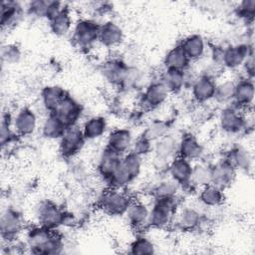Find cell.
Wrapping results in <instances>:
<instances>
[{"label":"cell","instance_id":"8fae6325","mask_svg":"<svg viewBox=\"0 0 255 255\" xmlns=\"http://www.w3.org/2000/svg\"><path fill=\"white\" fill-rule=\"evenodd\" d=\"M129 66L120 58L107 60L101 68V73L105 81L114 87H123L128 76Z\"/></svg>","mask_w":255,"mask_h":255},{"label":"cell","instance_id":"cb8c5ba5","mask_svg":"<svg viewBox=\"0 0 255 255\" xmlns=\"http://www.w3.org/2000/svg\"><path fill=\"white\" fill-rule=\"evenodd\" d=\"M24 8L19 2L6 0L1 4L0 24L2 29H9L17 25L24 16Z\"/></svg>","mask_w":255,"mask_h":255},{"label":"cell","instance_id":"f546056e","mask_svg":"<svg viewBox=\"0 0 255 255\" xmlns=\"http://www.w3.org/2000/svg\"><path fill=\"white\" fill-rule=\"evenodd\" d=\"M189 66L190 61L179 44L167 51L163 58V67L166 70L186 71Z\"/></svg>","mask_w":255,"mask_h":255},{"label":"cell","instance_id":"5bb4252c","mask_svg":"<svg viewBox=\"0 0 255 255\" xmlns=\"http://www.w3.org/2000/svg\"><path fill=\"white\" fill-rule=\"evenodd\" d=\"M178 141L179 137H176L170 133L154 141L152 149V152L154 153V159L167 165L170 160L177 156Z\"/></svg>","mask_w":255,"mask_h":255},{"label":"cell","instance_id":"b9f144b4","mask_svg":"<svg viewBox=\"0 0 255 255\" xmlns=\"http://www.w3.org/2000/svg\"><path fill=\"white\" fill-rule=\"evenodd\" d=\"M12 120L13 117L10 114H8L7 116H3L2 118L0 129V139L2 147H5V145L11 143L14 138V135H16V132L12 128Z\"/></svg>","mask_w":255,"mask_h":255},{"label":"cell","instance_id":"6da1fadb","mask_svg":"<svg viewBox=\"0 0 255 255\" xmlns=\"http://www.w3.org/2000/svg\"><path fill=\"white\" fill-rule=\"evenodd\" d=\"M25 244L30 253L41 255L61 254L64 251V240L56 230L42 225H35L26 231Z\"/></svg>","mask_w":255,"mask_h":255},{"label":"cell","instance_id":"ffe728a7","mask_svg":"<svg viewBox=\"0 0 255 255\" xmlns=\"http://www.w3.org/2000/svg\"><path fill=\"white\" fill-rule=\"evenodd\" d=\"M236 173L237 169L224 157L212 165V184L224 190L234 182Z\"/></svg>","mask_w":255,"mask_h":255},{"label":"cell","instance_id":"f6af8a7d","mask_svg":"<svg viewBox=\"0 0 255 255\" xmlns=\"http://www.w3.org/2000/svg\"><path fill=\"white\" fill-rule=\"evenodd\" d=\"M237 15L246 20H253L255 16V0H243L236 7Z\"/></svg>","mask_w":255,"mask_h":255},{"label":"cell","instance_id":"d590c367","mask_svg":"<svg viewBox=\"0 0 255 255\" xmlns=\"http://www.w3.org/2000/svg\"><path fill=\"white\" fill-rule=\"evenodd\" d=\"M128 253L132 255H151L155 253V245L148 237L140 235L130 242Z\"/></svg>","mask_w":255,"mask_h":255},{"label":"cell","instance_id":"e575fe53","mask_svg":"<svg viewBox=\"0 0 255 255\" xmlns=\"http://www.w3.org/2000/svg\"><path fill=\"white\" fill-rule=\"evenodd\" d=\"M212 183V165L205 162L193 164L190 178V185L197 188L204 187Z\"/></svg>","mask_w":255,"mask_h":255},{"label":"cell","instance_id":"7dc6e473","mask_svg":"<svg viewBox=\"0 0 255 255\" xmlns=\"http://www.w3.org/2000/svg\"><path fill=\"white\" fill-rule=\"evenodd\" d=\"M71 173L73 175V177L77 180H83L84 178H86V168L85 166L81 163V162H75L72 167H71Z\"/></svg>","mask_w":255,"mask_h":255},{"label":"cell","instance_id":"3957f363","mask_svg":"<svg viewBox=\"0 0 255 255\" xmlns=\"http://www.w3.org/2000/svg\"><path fill=\"white\" fill-rule=\"evenodd\" d=\"M100 24L91 18H81L71 32L73 44L82 51H89L99 43Z\"/></svg>","mask_w":255,"mask_h":255},{"label":"cell","instance_id":"9a60e30c","mask_svg":"<svg viewBox=\"0 0 255 255\" xmlns=\"http://www.w3.org/2000/svg\"><path fill=\"white\" fill-rule=\"evenodd\" d=\"M215 89V79L206 74L198 76L190 87L192 99L197 104H205L213 100Z\"/></svg>","mask_w":255,"mask_h":255},{"label":"cell","instance_id":"83f0119b","mask_svg":"<svg viewBox=\"0 0 255 255\" xmlns=\"http://www.w3.org/2000/svg\"><path fill=\"white\" fill-rule=\"evenodd\" d=\"M74 22L71 10L66 5L58 15L49 21V28L51 32L58 37L67 36L72 32Z\"/></svg>","mask_w":255,"mask_h":255},{"label":"cell","instance_id":"7402d4cb","mask_svg":"<svg viewBox=\"0 0 255 255\" xmlns=\"http://www.w3.org/2000/svg\"><path fill=\"white\" fill-rule=\"evenodd\" d=\"M133 138L128 128H119L113 129L107 137V145L114 151L124 155L131 148Z\"/></svg>","mask_w":255,"mask_h":255},{"label":"cell","instance_id":"603a6c76","mask_svg":"<svg viewBox=\"0 0 255 255\" xmlns=\"http://www.w3.org/2000/svg\"><path fill=\"white\" fill-rule=\"evenodd\" d=\"M125 215L131 227L135 229H141L147 227L149 207L143 201L132 199Z\"/></svg>","mask_w":255,"mask_h":255},{"label":"cell","instance_id":"d6a6232c","mask_svg":"<svg viewBox=\"0 0 255 255\" xmlns=\"http://www.w3.org/2000/svg\"><path fill=\"white\" fill-rule=\"evenodd\" d=\"M158 81L169 93H178L185 87V71L164 69Z\"/></svg>","mask_w":255,"mask_h":255},{"label":"cell","instance_id":"1f68e13d","mask_svg":"<svg viewBox=\"0 0 255 255\" xmlns=\"http://www.w3.org/2000/svg\"><path fill=\"white\" fill-rule=\"evenodd\" d=\"M199 189L198 200L204 207L215 208L223 203L224 193L220 187L211 183Z\"/></svg>","mask_w":255,"mask_h":255},{"label":"cell","instance_id":"ba28073f","mask_svg":"<svg viewBox=\"0 0 255 255\" xmlns=\"http://www.w3.org/2000/svg\"><path fill=\"white\" fill-rule=\"evenodd\" d=\"M23 228L24 219L17 209L7 207L3 210L0 218V232L3 241L7 243L16 240Z\"/></svg>","mask_w":255,"mask_h":255},{"label":"cell","instance_id":"7a4b0ae2","mask_svg":"<svg viewBox=\"0 0 255 255\" xmlns=\"http://www.w3.org/2000/svg\"><path fill=\"white\" fill-rule=\"evenodd\" d=\"M177 207V196L154 198L152 206L149 208L147 227L153 229L167 228L173 222Z\"/></svg>","mask_w":255,"mask_h":255},{"label":"cell","instance_id":"7bdbcfd3","mask_svg":"<svg viewBox=\"0 0 255 255\" xmlns=\"http://www.w3.org/2000/svg\"><path fill=\"white\" fill-rule=\"evenodd\" d=\"M153 149V141L148 139L143 133L133 139L130 151L134 152L139 156H144L152 152Z\"/></svg>","mask_w":255,"mask_h":255},{"label":"cell","instance_id":"4fadbf2b","mask_svg":"<svg viewBox=\"0 0 255 255\" xmlns=\"http://www.w3.org/2000/svg\"><path fill=\"white\" fill-rule=\"evenodd\" d=\"M168 90L159 82L149 83L140 97V104L146 110H154L161 107L168 99Z\"/></svg>","mask_w":255,"mask_h":255},{"label":"cell","instance_id":"60d3db41","mask_svg":"<svg viewBox=\"0 0 255 255\" xmlns=\"http://www.w3.org/2000/svg\"><path fill=\"white\" fill-rule=\"evenodd\" d=\"M22 58V51L16 44H5L1 49V59L3 63L13 65L18 63Z\"/></svg>","mask_w":255,"mask_h":255},{"label":"cell","instance_id":"e0dca14e","mask_svg":"<svg viewBox=\"0 0 255 255\" xmlns=\"http://www.w3.org/2000/svg\"><path fill=\"white\" fill-rule=\"evenodd\" d=\"M125 39L123 28L115 21L108 20L100 24L99 44L105 48L113 49L120 46Z\"/></svg>","mask_w":255,"mask_h":255},{"label":"cell","instance_id":"f1b7e54d","mask_svg":"<svg viewBox=\"0 0 255 255\" xmlns=\"http://www.w3.org/2000/svg\"><path fill=\"white\" fill-rule=\"evenodd\" d=\"M68 94V92L58 85L45 86L40 93V98L44 109L48 114H52L62 99Z\"/></svg>","mask_w":255,"mask_h":255},{"label":"cell","instance_id":"ee69618b","mask_svg":"<svg viewBox=\"0 0 255 255\" xmlns=\"http://www.w3.org/2000/svg\"><path fill=\"white\" fill-rule=\"evenodd\" d=\"M49 0H34L28 3L26 7V12L30 16L36 18H45L48 8Z\"/></svg>","mask_w":255,"mask_h":255},{"label":"cell","instance_id":"4dcf8cb0","mask_svg":"<svg viewBox=\"0 0 255 255\" xmlns=\"http://www.w3.org/2000/svg\"><path fill=\"white\" fill-rule=\"evenodd\" d=\"M81 128L86 140H94L106 133L108 122L105 117L93 116L84 122Z\"/></svg>","mask_w":255,"mask_h":255},{"label":"cell","instance_id":"2e32d148","mask_svg":"<svg viewBox=\"0 0 255 255\" xmlns=\"http://www.w3.org/2000/svg\"><path fill=\"white\" fill-rule=\"evenodd\" d=\"M202 214L197 208L185 206L177 209L172 223H174L175 227L180 231L191 232L199 228L202 223Z\"/></svg>","mask_w":255,"mask_h":255},{"label":"cell","instance_id":"7c38bea8","mask_svg":"<svg viewBox=\"0 0 255 255\" xmlns=\"http://www.w3.org/2000/svg\"><path fill=\"white\" fill-rule=\"evenodd\" d=\"M37 116L29 107L20 108L13 116L12 128L19 136H28L33 134L37 128Z\"/></svg>","mask_w":255,"mask_h":255},{"label":"cell","instance_id":"8d00e7d4","mask_svg":"<svg viewBox=\"0 0 255 255\" xmlns=\"http://www.w3.org/2000/svg\"><path fill=\"white\" fill-rule=\"evenodd\" d=\"M235 82L231 80H224L219 83H216V89L213 100H215L218 104L227 105L232 103L233 95H234Z\"/></svg>","mask_w":255,"mask_h":255},{"label":"cell","instance_id":"44dd1931","mask_svg":"<svg viewBox=\"0 0 255 255\" xmlns=\"http://www.w3.org/2000/svg\"><path fill=\"white\" fill-rule=\"evenodd\" d=\"M122 157V154L114 151L108 146L102 150L97 162V171L106 182L120 165Z\"/></svg>","mask_w":255,"mask_h":255},{"label":"cell","instance_id":"74e56055","mask_svg":"<svg viewBox=\"0 0 255 255\" xmlns=\"http://www.w3.org/2000/svg\"><path fill=\"white\" fill-rule=\"evenodd\" d=\"M181 186L175 182L170 177L168 179H163L159 181L152 190V195L154 198L161 197H175Z\"/></svg>","mask_w":255,"mask_h":255},{"label":"cell","instance_id":"5b68a950","mask_svg":"<svg viewBox=\"0 0 255 255\" xmlns=\"http://www.w3.org/2000/svg\"><path fill=\"white\" fill-rule=\"evenodd\" d=\"M132 197L124 189L108 188L98 198L99 207L109 215H125Z\"/></svg>","mask_w":255,"mask_h":255},{"label":"cell","instance_id":"f35d334b","mask_svg":"<svg viewBox=\"0 0 255 255\" xmlns=\"http://www.w3.org/2000/svg\"><path fill=\"white\" fill-rule=\"evenodd\" d=\"M169 124L166 121L163 120H154L150 122L145 130L143 131V134L150 139L151 141H156L159 138L163 137L164 135L169 133Z\"/></svg>","mask_w":255,"mask_h":255},{"label":"cell","instance_id":"52a82bcc","mask_svg":"<svg viewBox=\"0 0 255 255\" xmlns=\"http://www.w3.org/2000/svg\"><path fill=\"white\" fill-rule=\"evenodd\" d=\"M85 142L86 138L81 127L78 125L67 127L59 139V152L64 158L71 159L82 150Z\"/></svg>","mask_w":255,"mask_h":255},{"label":"cell","instance_id":"bcb514c9","mask_svg":"<svg viewBox=\"0 0 255 255\" xmlns=\"http://www.w3.org/2000/svg\"><path fill=\"white\" fill-rule=\"evenodd\" d=\"M242 68L245 73V77L253 80L255 74V61H254V53L249 55V57L245 60L242 65Z\"/></svg>","mask_w":255,"mask_h":255},{"label":"cell","instance_id":"836d02e7","mask_svg":"<svg viewBox=\"0 0 255 255\" xmlns=\"http://www.w3.org/2000/svg\"><path fill=\"white\" fill-rule=\"evenodd\" d=\"M67 127L54 114H48L41 127L42 135L48 139H60Z\"/></svg>","mask_w":255,"mask_h":255},{"label":"cell","instance_id":"277c9868","mask_svg":"<svg viewBox=\"0 0 255 255\" xmlns=\"http://www.w3.org/2000/svg\"><path fill=\"white\" fill-rule=\"evenodd\" d=\"M36 218L39 225L48 229L56 230L68 223L72 215L52 200H43L36 207Z\"/></svg>","mask_w":255,"mask_h":255},{"label":"cell","instance_id":"d4e9b609","mask_svg":"<svg viewBox=\"0 0 255 255\" xmlns=\"http://www.w3.org/2000/svg\"><path fill=\"white\" fill-rule=\"evenodd\" d=\"M203 146L192 133H184L179 137L178 156L190 161L196 160L202 156Z\"/></svg>","mask_w":255,"mask_h":255},{"label":"cell","instance_id":"30bf717a","mask_svg":"<svg viewBox=\"0 0 255 255\" xmlns=\"http://www.w3.org/2000/svg\"><path fill=\"white\" fill-rule=\"evenodd\" d=\"M54 114L66 127L78 125V121L82 117L83 107L82 105L69 93L59 103Z\"/></svg>","mask_w":255,"mask_h":255},{"label":"cell","instance_id":"4316f807","mask_svg":"<svg viewBox=\"0 0 255 255\" xmlns=\"http://www.w3.org/2000/svg\"><path fill=\"white\" fill-rule=\"evenodd\" d=\"M225 158L229 160L237 170L240 169L241 171L248 173L252 169V156L249 150L242 144L233 145L227 152Z\"/></svg>","mask_w":255,"mask_h":255},{"label":"cell","instance_id":"9c48e42d","mask_svg":"<svg viewBox=\"0 0 255 255\" xmlns=\"http://www.w3.org/2000/svg\"><path fill=\"white\" fill-rule=\"evenodd\" d=\"M253 53L252 47L247 43L229 45L222 49L220 65L229 70L241 68L245 60Z\"/></svg>","mask_w":255,"mask_h":255},{"label":"cell","instance_id":"ab89813d","mask_svg":"<svg viewBox=\"0 0 255 255\" xmlns=\"http://www.w3.org/2000/svg\"><path fill=\"white\" fill-rule=\"evenodd\" d=\"M122 163L128 170V172L135 179L141 172L142 168V159L141 156L135 154L132 151H128L125 153L122 157Z\"/></svg>","mask_w":255,"mask_h":255},{"label":"cell","instance_id":"8992f818","mask_svg":"<svg viewBox=\"0 0 255 255\" xmlns=\"http://www.w3.org/2000/svg\"><path fill=\"white\" fill-rule=\"evenodd\" d=\"M243 110L234 105L223 108L218 117L220 128L228 134H238L247 128V118Z\"/></svg>","mask_w":255,"mask_h":255},{"label":"cell","instance_id":"484cf974","mask_svg":"<svg viewBox=\"0 0 255 255\" xmlns=\"http://www.w3.org/2000/svg\"><path fill=\"white\" fill-rule=\"evenodd\" d=\"M179 45L190 62L201 59L206 52L205 40L199 34L186 36L181 40Z\"/></svg>","mask_w":255,"mask_h":255},{"label":"cell","instance_id":"d6986e66","mask_svg":"<svg viewBox=\"0 0 255 255\" xmlns=\"http://www.w3.org/2000/svg\"><path fill=\"white\" fill-rule=\"evenodd\" d=\"M255 96V88L253 80L246 77L235 82L234 95L232 103L241 110H248L252 107Z\"/></svg>","mask_w":255,"mask_h":255},{"label":"cell","instance_id":"ac0fdd59","mask_svg":"<svg viewBox=\"0 0 255 255\" xmlns=\"http://www.w3.org/2000/svg\"><path fill=\"white\" fill-rule=\"evenodd\" d=\"M192 167L193 164L190 160L177 155L167 164V172L171 179L181 187H185L190 185Z\"/></svg>","mask_w":255,"mask_h":255}]
</instances>
